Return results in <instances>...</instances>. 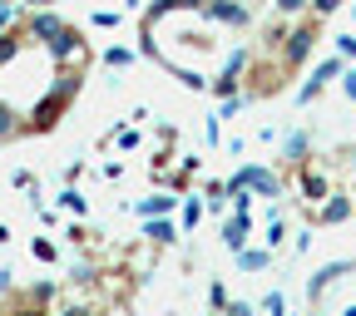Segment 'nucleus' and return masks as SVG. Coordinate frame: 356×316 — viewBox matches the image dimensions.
I'll return each mask as SVG.
<instances>
[{
  "label": "nucleus",
  "instance_id": "obj_6",
  "mask_svg": "<svg viewBox=\"0 0 356 316\" xmlns=\"http://www.w3.org/2000/svg\"><path fill=\"white\" fill-rule=\"evenodd\" d=\"M337 55H341V60H356V35H341V40H337Z\"/></svg>",
  "mask_w": 356,
  "mask_h": 316
},
{
  "label": "nucleus",
  "instance_id": "obj_1",
  "mask_svg": "<svg viewBox=\"0 0 356 316\" xmlns=\"http://www.w3.org/2000/svg\"><path fill=\"white\" fill-rule=\"evenodd\" d=\"M248 213H238V217H228V222H222V242H228L233 252H243V242H248Z\"/></svg>",
  "mask_w": 356,
  "mask_h": 316
},
{
  "label": "nucleus",
  "instance_id": "obj_5",
  "mask_svg": "<svg viewBox=\"0 0 356 316\" xmlns=\"http://www.w3.org/2000/svg\"><path fill=\"white\" fill-rule=\"evenodd\" d=\"M30 252H35L40 262H55V247H50V242H44V238H35V242H30Z\"/></svg>",
  "mask_w": 356,
  "mask_h": 316
},
{
  "label": "nucleus",
  "instance_id": "obj_3",
  "mask_svg": "<svg viewBox=\"0 0 356 316\" xmlns=\"http://www.w3.org/2000/svg\"><path fill=\"white\" fill-rule=\"evenodd\" d=\"M282 311H287L282 292H267V297H262V316H282Z\"/></svg>",
  "mask_w": 356,
  "mask_h": 316
},
{
  "label": "nucleus",
  "instance_id": "obj_2",
  "mask_svg": "<svg viewBox=\"0 0 356 316\" xmlns=\"http://www.w3.org/2000/svg\"><path fill=\"white\" fill-rule=\"evenodd\" d=\"M267 262H273V252H238V267H243V272H262Z\"/></svg>",
  "mask_w": 356,
  "mask_h": 316
},
{
  "label": "nucleus",
  "instance_id": "obj_4",
  "mask_svg": "<svg viewBox=\"0 0 356 316\" xmlns=\"http://www.w3.org/2000/svg\"><path fill=\"white\" fill-rule=\"evenodd\" d=\"M149 242H173V228H168V222H149Z\"/></svg>",
  "mask_w": 356,
  "mask_h": 316
},
{
  "label": "nucleus",
  "instance_id": "obj_7",
  "mask_svg": "<svg viewBox=\"0 0 356 316\" xmlns=\"http://www.w3.org/2000/svg\"><path fill=\"white\" fill-rule=\"evenodd\" d=\"M341 89H346V99L356 104V69H346V74H341Z\"/></svg>",
  "mask_w": 356,
  "mask_h": 316
}]
</instances>
